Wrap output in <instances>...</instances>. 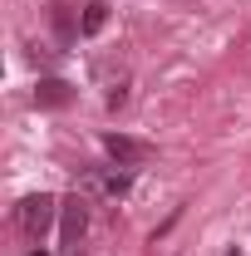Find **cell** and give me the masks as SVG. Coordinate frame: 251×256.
Segmentation results:
<instances>
[{
    "label": "cell",
    "mask_w": 251,
    "mask_h": 256,
    "mask_svg": "<svg viewBox=\"0 0 251 256\" xmlns=\"http://www.w3.org/2000/svg\"><path fill=\"white\" fill-rule=\"evenodd\" d=\"M94 188L108 192V197H124V192L133 188V178H128V172H108V178H94Z\"/></svg>",
    "instance_id": "cell-6"
},
{
    "label": "cell",
    "mask_w": 251,
    "mask_h": 256,
    "mask_svg": "<svg viewBox=\"0 0 251 256\" xmlns=\"http://www.w3.org/2000/svg\"><path fill=\"white\" fill-rule=\"evenodd\" d=\"M104 25H108V5L104 0H89L84 5V20H79V34H98Z\"/></svg>",
    "instance_id": "cell-5"
},
{
    "label": "cell",
    "mask_w": 251,
    "mask_h": 256,
    "mask_svg": "<svg viewBox=\"0 0 251 256\" xmlns=\"http://www.w3.org/2000/svg\"><path fill=\"white\" fill-rule=\"evenodd\" d=\"M104 153L114 162H143L153 158V148L143 143V138H128V133H104Z\"/></svg>",
    "instance_id": "cell-3"
},
{
    "label": "cell",
    "mask_w": 251,
    "mask_h": 256,
    "mask_svg": "<svg viewBox=\"0 0 251 256\" xmlns=\"http://www.w3.org/2000/svg\"><path fill=\"white\" fill-rule=\"evenodd\" d=\"M69 98H74V89H69L64 79H44V84L34 89V104H40V108H64Z\"/></svg>",
    "instance_id": "cell-4"
},
{
    "label": "cell",
    "mask_w": 251,
    "mask_h": 256,
    "mask_svg": "<svg viewBox=\"0 0 251 256\" xmlns=\"http://www.w3.org/2000/svg\"><path fill=\"white\" fill-rule=\"evenodd\" d=\"M60 217H64V256H79V242L89 232V202L69 197V202H60Z\"/></svg>",
    "instance_id": "cell-2"
},
{
    "label": "cell",
    "mask_w": 251,
    "mask_h": 256,
    "mask_svg": "<svg viewBox=\"0 0 251 256\" xmlns=\"http://www.w3.org/2000/svg\"><path fill=\"white\" fill-rule=\"evenodd\" d=\"M54 217H60V202H54L50 192H34V197H25V202L15 207V226H20L25 236H44Z\"/></svg>",
    "instance_id": "cell-1"
}]
</instances>
